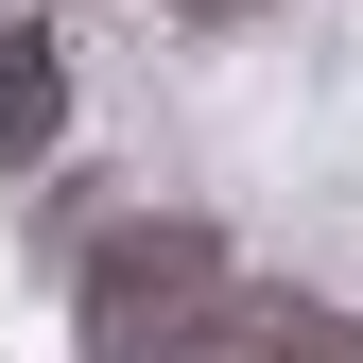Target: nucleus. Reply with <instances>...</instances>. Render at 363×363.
<instances>
[{"label":"nucleus","instance_id":"f257e3e1","mask_svg":"<svg viewBox=\"0 0 363 363\" xmlns=\"http://www.w3.org/2000/svg\"><path fill=\"white\" fill-rule=\"evenodd\" d=\"M208 311H225L208 225H121L86 259V363H208Z\"/></svg>","mask_w":363,"mask_h":363},{"label":"nucleus","instance_id":"20e7f679","mask_svg":"<svg viewBox=\"0 0 363 363\" xmlns=\"http://www.w3.org/2000/svg\"><path fill=\"white\" fill-rule=\"evenodd\" d=\"M173 18H242V0H173Z\"/></svg>","mask_w":363,"mask_h":363},{"label":"nucleus","instance_id":"f03ea898","mask_svg":"<svg viewBox=\"0 0 363 363\" xmlns=\"http://www.w3.org/2000/svg\"><path fill=\"white\" fill-rule=\"evenodd\" d=\"M52 121H69V69H52V35H0V156H52Z\"/></svg>","mask_w":363,"mask_h":363},{"label":"nucleus","instance_id":"7ed1b4c3","mask_svg":"<svg viewBox=\"0 0 363 363\" xmlns=\"http://www.w3.org/2000/svg\"><path fill=\"white\" fill-rule=\"evenodd\" d=\"M242 363H363V329H329V311H242Z\"/></svg>","mask_w":363,"mask_h":363}]
</instances>
